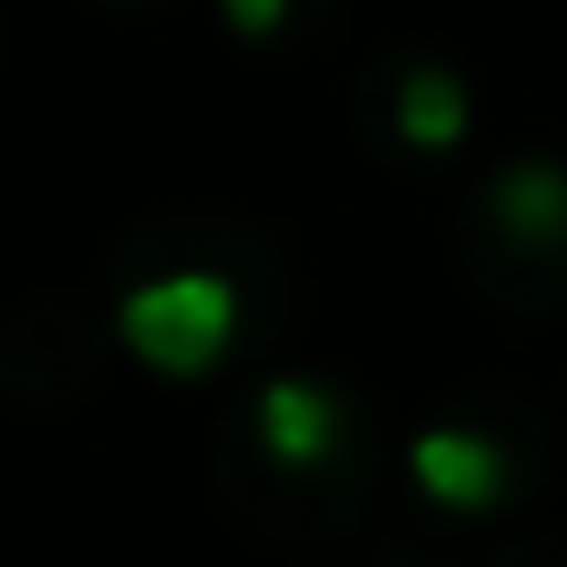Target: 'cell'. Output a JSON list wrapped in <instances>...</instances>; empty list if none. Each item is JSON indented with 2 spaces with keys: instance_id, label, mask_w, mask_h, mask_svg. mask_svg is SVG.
Returning <instances> with one entry per match:
<instances>
[{
  "instance_id": "cell-1",
  "label": "cell",
  "mask_w": 567,
  "mask_h": 567,
  "mask_svg": "<svg viewBox=\"0 0 567 567\" xmlns=\"http://www.w3.org/2000/svg\"><path fill=\"white\" fill-rule=\"evenodd\" d=\"M241 327V296L226 272H164V280H141L125 303H117V334L141 365L156 373H210L226 358Z\"/></svg>"
},
{
  "instance_id": "cell-2",
  "label": "cell",
  "mask_w": 567,
  "mask_h": 567,
  "mask_svg": "<svg viewBox=\"0 0 567 567\" xmlns=\"http://www.w3.org/2000/svg\"><path fill=\"white\" fill-rule=\"evenodd\" d=\"M412 482L451 513H482L505 489V451L489 435H474V427H427L412 443Z\"/></svg>"
},
{
  "instance_id": "cell-3",
  "label": "cell",
  "mask_w": 567,
  "mask_h": 567,
  "mask_svg": "<svg viewBox=\"0 0 567 567\" xmlns=\"http://www.w3.org/2000/svg\"><path fill=\"white\" fill-rule=\"evenodd\" d=\"M334 435H342V412H334L327 389H311V381H272V389L257 396V443H265L280 466H319V458L334 451Z\"/></svg>"
},
{
  "instance_id": "cell-4",
  "label": "cell",
  "mask_w": 567,
  "mask_h": 567,
  "mask_svg": "<svg viewBox=\"0 0 567 567\" xmlns=\"http://www.w3.org/2000/svg\"><path fill=\"white\" fill-rule=\"evenodd\" d=\"M497 226L520 249H551L567 241V172L559 164H513L497 179Z\"/></svg>"
},
{
  "instance_id": "cell-5",
  "label": "cell",
  "mask_w": 567,
  "mask_h": 567,
  "mask_svg": "<svg viewBox=\"0 0 567 567\" xmlns=\"http://www.w3.org/2000/svg\"><path fill=\"white\" fill-rule=\"evenodd\" d=\"M396 133L412 148H451L466 133V86L451 71H435V63L404 71V86H396Z\"/></svg>"
},
{
  "instance_id": "cell-6",
  "label": "cell",
  "mask_w": 567,
  "mask_h": 567,
  "mask_svg": "<svg viewBox=\"0 0 567 567\" xmlns=\"http://www.w3.org/2000/svg\"><path fill=\"white\" fill-rule=\"evenodd\" d=\"M280 17H288V0H226V24H234V32H249V40H265Z\"/></svg>"
}]
</instances>
